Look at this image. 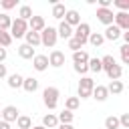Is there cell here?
Listing matches in <instances>:
<instances>
[{
  "instance_id": "31",
  "label": "cell",
  "mask_w": 129,
  "mask_h": 129,
  "mask_svg": "<svg viewBox=\"0 0 129 129\" xmlns=\"http://www.w3.org/2000/svg\"><path fill=\"white\" fill-rule=\"evenodd\" d=\"M10 24H12V18L6 14V12H0V30H10Z\"/></svg>"
},
{
  "instance_id": "14",
  "label": "cell",
  "mask_w": 129,
  "mask_h": 129,
  "mask_svg": "<svg viewBox=\"0 0 129 129\" xmlns=\"http://www.w3.org/2000/svg\"><path fill=\"white\" fill-rule=\"evenodd\" d=\"M91 97H93L95 101H99V103L107 101V97H109V93H107V87H105V85H95V89H93Z\"/></svg>"
},
{
  "instance_id": "32",
  "label": "cell",
  "mask_w": 129,
  "mask_h": 129,
  "mask_svg": "<svg viewBox=\"0 0 129 129\" xmlns=\"http://www.w3.org/2000/svg\"><path fill=\"white\" fill-rule=\"evenodd\" d=\"M87 67H89V71H93V73H101V71H103V67H101V58H89Z\"/></svg>"
},
{
  "instance_id": "33",
  "label": "cell",
  "mask_w": 129,
  "mask_h": 129,
  "mask_svg": "<svg viewBox=\"0 0 129 129\" xmlns=\"http://www.w3.org/2000/svg\"><path fill=\"white\" fill-rule=\"evenodd\" d=\"M10 44H12V36H10V32L0 30V46L6 48V46H10Z\"/></svg>"
},
{
  "instance_id": "23",
  "label": "cell",
  "mask_w": 129,
  "mask_h": 129,
  "mask_svg": "<svg viewBox=\"0 0 129 129\" xmlns=\"http://www.w3.org/2000/svg\"><path fill=\"white\" fill-rule=\"evenodd\" d=\"M18 54H20V58L30 60V58H34V48L28 46V44H20V46H18Z\"/></svg>"
},
{
  "instance_id": "18",
  "label": "cell",
  "mask_w": 129,
  "mask_h": 129,
  "mask_svg": "<svg viewBox=\"0 0 129 129\" xmlns=\"http://www.w3.org/2000/svg\"><path fill=\"white\" fill-rule=\"evenodd\" d=\"M42 127H44V129H54V127H58L56 115H54V113H46V115L42 117Z\"/></svg>"
},
{
  "instance_id": "10",
  "label": "cell",
  "mask_w": 129,
  "mask_h": 129,
  "mask_svg": "<svg viewBox=\"0 0 129 129\" xmlns=\"http://www.w3.org/2000/svg\"><path fill=\"white\" fill-rule=\"evenodd\" d=\"M32 69L38 71V73H44L48 69V56L46 54H34L32 58Z\"/></svg>"
},
{
  "instance_id": "24",
  "label": "cell",
  "mask_w": 129,
  "mask_h": 129,
  "mask_svg": "<svg viewBox=\"0 0 129 129\" xmlns=\"http://www.w3.org/2000/svg\"><path fill=\"white\" fill-rule=\"evenodd\" d=\"M107 77H109V81H119V79L123 77V67H121V64L111 67V69L107 71Z\"/></svg>"
},
{
  "instance_id": "45",
  "label": "cell",
  "mask_w": 129,
  "mask_h": 129,
  "mask_svg": "<svg viewBox=\"0 0 129 129\" xmlns=\"http://www.w3.org/2000/svg\"><path fill=\"white\" fill-rule=\"evenodd\" d=\"M58 129H75L73 125H58Z\"/></svg>"
},
{
  "instance_id": "4",
  "label": "cell",
  "mask_w": 129,
  "mask_h": 129,
  "mask_svg": "<svg viewBox=\"0 0 129 129\" xmlns=\"http://www.w3.org/2000/svg\"><path fill=\"white\" fill-rule=\"evenodd\" d=\"M10 36L12 38H22L26 32H28V22H24V20H20V18H16V20H12V24H10Z\"/></svg>"
},
{
  "instance_id": "38",
  "label": "cell",
  "mask_w": 129,
  "mask_h": 129,
  "mask_svg": "<svg viewBox=\"0 0 129 129\" xmlns=\"http://www.w3.org/2000/svg\"><path fill=\"white\" fill-rule=\"evenodd\" d=\"M0 6H2L4 10H12V8H16V6H18V0H2V2H0Z\"/></svg>"
},
{
  "instance_id": "29",
  "label": "cell",
  "mask_w": 129,
  "mask_h": 129,
  "mask_svg": "<svg viewBox=\"0 0 129 129\" xmlns=\"http://www.w3.org/2000/svg\"><path fill=\"white\" fill-rule=\"evenodd\" d=\"M115 64H117V62H115V56H113V54H105V56L101 58V67H103L105 73H107L111 67H115Z\"/></svg>"
},
{
  "instance_id": "36",
  "label": "cell",
  "mask_w": 129,
  "mask_h": 129,
  "mask_svg": "<svg viewBox=\"0 0 129 129\" xmlns=\"http://www.w3.org/2000/svg\"><path fill=\"white\" fill-rule=\"evenodd\" d=\"M119 52H121V60H123V64H129V44L119 46Z\"/></svg>"
},
{
  "instance_id": "11",
  "label": "cell",
  "mask_w": 129,
  "mask_h": 129,
  "mask_svg": "<svg viewBox=\"0 0 129 129\" xmlns=\"http://www.w3.org/2000/svg\"><path fill=\"white\" fill-rule=\"evenodd\" d=\"M44 26H46V22H44V18L42 16H34L32 14V18L28 20V30H32V32H42L44 30Z\"/></svg>"
},
{
  "instance_id": "35",
  "label": "cell",
  "mask_w": 129,
  "mask_h": 129,
  "mask_svg": "<svg viewBox=\"0 0 129 129\" xmlns=\"http://www.w3.org/2000/svg\"><path fill=\"white\" fill-rule=\"evenodd\" d=\"M73 69H75V73L81 75V77H87V73H89L87 62H77V64H73Z\"/></svg>"
},
{
  "instance_id": "17",
  "label": "cell",
  "mask_w": 129,
  "mask_h": 129,
  "mask_svg": "<svg viewBox=\"0 0 129 129\" xmlns=\"http://www.w3.org/2000/svg\"><path fill=\"white\" fill-rule=\"evenodd\" d=\"M56 119H58V125H73L75 113H73V111H67V109H62V111L56 115Z\"/></svg>"
},
{
  "instance_id": "43",
  "label": "cell",
  "mask_w": 129,
  "mask_h": 129,
  "mask_svg": "<svg viewBox=\"0 0 129 129\" xmlns=\"http://www.w3.org/2000/svg\"><path fill=\"white\" fill-rule=\"evenodd\" d=\"M6 56H8V50L0 46V62H4V60H6Z\"/></svg>"
},
{
  "instance_id": "47",
  "label": "cell",
  "mask_w": 129,
  "mask_h": 129,
  "mask_svg": "<svg viewBox=\"0 0 129 129\" xmlns=\"http://www.w3.org/2000/svg\"><path fill=\"white\" fill-rule=\"evenodd\" d=\"M0 119H2V109H0Z\"/></svg>"
},
{
  "instance_id": "39",
  "label": "cell",
  "mask_w": 129,
  "mask_h": 129,
  "mask_svg": "<svg viewBox=\"0 0 129 129\" xmlns=\"http://www.w3.org/2000/svg\"><path fill=\"white\" fill-rule=\"evenodd\" d=\"M69 48H71L73 52H77V50H83V44H81L77 38H69Z\"/></svg>"
},
{
  "instance_id": "44",
  "label": "cell",
  "mask_w": 129,
  "mask_h": 129,
  "mask_svg": "<svg viewBox=\"0 0 129 129\" xmlns=\"http://www.w3.org/2000/svg\"><path fill=\"white\" fill-rule=\"evenodd\" d=\"M0 129H12V127H10V123H6V121L0 119Z\"/></svg>"
},
{
  "instance_id": "25",
  "label": "cell",
  "mask_w": 129,
  "mask_h": 129,
  "mask_svg": "<svg viewBox=\"0 0 129 129\" xmlns=\"http://www.w3.org/2000/svg\"><path fill=\"white\" fill-rule=\"evenodd\" d=\"M32 127V119L28 115H20L16 119V129H30Z\"/></svg>"
},
{
  "instance_id": "7",
  "label": "cell",
  "mask_w": 129,
  "mask_h": 129,
  "mask_svg": "<svg viewBox=\"0 0 129 129\" xmlns=\"http://www.w3.org/2000/svg\"><path fill=\"white\" fill-rule=\"evenodd\" d=\"M18 117H20L18 107H14V105H6V107L2 109V121H6V123H16Z\"/></svg>"
},
{
  "instance_id": "40",
  "label": "cell",
  "mask_w": 129,
  "mask_h": 129,
  "mask_svg": "<svg viewBox=\"0 0 129 129\" xmlns=\"http://www.w3.org/2000/svg\"><path fill=\"white\" fill-rule=\"evenodd\" d=\"M119 119V127H123V129H129V113H123L121 117H117Z\"/></svg>"
},
{
  "instance_id": "12",
  "label": "cell",
  "mask_w": 129,
  "mask_h": 129,
  "mask_svg": "<svg viewBox=\"0 0 129 129\" xmlns=\"http://www.w3.org/2000/svg\"><path fill=\"white\" fill-rule=\"evenodd\" d=\"M103 38H105V40L115 42V40H119V38H121V30H119L115 24H109V26L105 28V32H103Z\"/></svg>"
},
{
  "instance_id": "3",
  "label": "cell",
  "mask_w": 129,
  "mask_h": 129,
  "mask_svg": "<svg viewBox=\"0 0 129 129\" xmlns=\"http://www.w3.org/2000/svg\"><path fill=\"white\" fill-rule=\"evenodd\" d=\"M58 40V34H56V28L52 26H44V30L40 32V44L46 46V48H52Z\"/></svg>"
},
{
  "instance_id": "28",
  "label": "cell",
  "mask_w": 129,
  "mask_h": 129,
  "mask_svg": "<svg viewBox=\"0 0 129 129\" xmlns=\"http://www.w3.org/2000/svg\"><path fill=\"white\" fill-rule=\"evenodd\" d=\"M89 52L87 50H77V52H73V62L77 64V62H89Z\"/></svg>"
},
{
  "instance_id": "2",
  "label": "cell",
  "mask_w": 129,
  "mask_h": 129,
  "mask_svg": "<svg viewBox=\"0 0 129 129\" xmlns=\"http://www.w3.org/2000/svg\"><path fill=\"white\" fill-rule=\"evenodd\" d=\"M93 89H95V81H93L91 77H81L79 87H77L79 101H81V99H89V97H91V93H93Z\"/></svg>"
},
{
  "instance_id": "26",
  "label": "cell",
  "mask_w": 129,
  "mask_h": 129,
  "mask_svg": "<svg viewBox=\"0 0 129 129\" xmlns=\"http://www.w3.org/2000/svg\"><path fill=\"white\" fill-rule=\"evenodd\" d=\"M18 18H20V20H24V22H28V20L32 18V8H30V6H26V4H22V6H20V10H18Z\"/></svg>"
},
{
  "instance_id": "27",
  "label": "cell",
  "mask_w": 129,
  "mask_h": 129,
  "mask_svg": "<svg viewBox=\"0 0 129 129\" xmlns=\"http://www.w3.org/2000/svg\"><path fill=\"white\" fill-rule=\"evenodd\" d=\"M87 42H91L93 46H101V44L105 42L103 32H91V34H89V38H87Z\"/></svg>"
},
{
  "instance_id": "20",
  "label": "cell",
  "mask_w": 129,
  "mask_h": 129,
  "mask_svg": "<svg viewBox=\"0 0 129 129\" xmlns=\"http://www.w3.org/2000/svg\"><path fill=\"white\" fill-rule=\"evenodd\" d=\"M22 89H24L26 93H34V91L38 89V79H34V77H26V79L22 81Z\"/></svg>"
},
{
  "instance_id": "37",
  "label": "cell",
  "mask_w": 129,
  "mask_h": 129,
  "mask_svg": "<svg viewBox=\"0 0 129 129\" xmlns=\"http://www.w3.org/2000/svg\"><path fill=\"white\" fill-rule=\"evenodd\" d=\"M113 4L119 8V12H127L129 10V0H113Z\"/></svg>"
},
{
  "instance_id": "5",
  "label": "cell",
  "mask_w": 129,
  "mask_h": 129,
  "mask_svg": "<svg viewBox=\"0 0 129 129\" xmlns=\"http://www.w3.org/2000/svg\"><path fill=\"white\" fill-rule=\"evenodd\" d=\"M89 34H91V26H89L87 22H81L79 26H75V28H73V38H77L83 46H85V42H87Z\"/></svg>"
},
{
  "instance_id": "6",
  "label": "cell",
  "mask_w": 129,
  "mask_h": 129,
  "mask_svg": "<svg viewBox=\"0 0 129 129\" xmlns=\"http://www.w3.org/2000/svg\"><path fill=\"white\" fill-rule=\"evenodd\" d=\"M113 24H115L121 32L129 30V12H115V16H113Z\"/></svg>"
},
{
  "instance_id": "1",
  "label": "cell",
  "mask_w": 129,
  "mask_h": 129,
  "mask_svg": "<svg viewBox=\"0 0 129 129\" xmlns=\"http://www.w3.org/2000/svg\"><path fill=\"white\" fill-rule=\"evenodd\" d=\"M58 97H60V91L56 87H46L42 91V103L48 111H54L58 107Z\"/></svg>"
},
{
  "instance_id": "13",
  "label": "cell",
  "mask_w": 129,
  "mask_h": 129,
  "mask_svg": "<svg viewBox=\"0 0 129 129\" xmlns=\"http://www.w3.org/2000/svg\"><path fill=\"white\" fill-rule=\"evenodd\" d=\"M62 22H67L71 28H75V26H79L81 24V14L77 12V10H67V14H64V20Z\"/></svg>"
},
{
  "instance_id": "16",
  "label": "cell",
  "mask_w": 129,
  "mask_h": 129,
  "mask_svg": "<svg viewBox=\"0 0 129 129\" xmlns=\"http://www.w3.org/2000/svg\"><path fill=\"white\" fill-rule=\"evenodd\" d=\"M56 34H58V38L69 40V38H73V28H71L67 22H62V20H60V24H58V28H56Z\"/></svg>"
},
{
  "instance_id": "9",
  "label": "cell",
  "mask_w": 129,
  "mask_h": 129,
  "mask_svg": "<svg viewBox=\"0 0 129 129\" xmlns=\"http://www.w3.org/2000/svg\"><path fill=\"white\" fill-rule=\"evenodd\" d=\"M62 64H64V52L54 48V50L48 54V67H54V69H58V67H62Z\"/></svg>"
},
{
  "instance_id": "30",
  "label": "cell",
  "mask_w": 129,
  "mask_h": 129,
  "mask_svg": "<svg viewBox=\"0 0 129 129\" xmlns=\"http://www.w3.org/2000/svg\"><path fill=\"white\" fill-rule=\"evenodd\" d=\"M79 105H81L79 97H69V99L64 101V109H67V111H77Z\"/></svg>"
},
{
  "instance_id": "19",
  "label": "cell",
  "mask_w": 129,
  "mask_h": 129,
  "mask_svg": "<svg viewBox=\"0 0 129 129\" xmlns=\"http://www.w3.org/2000/svg\"><path fill=\"white\" fill-rule=\"evenodd\" d=\"M24 40H26L24 44H28V46H32V48H34V46H38V44H40V34H38V32L28 30V32L24 34Z\"/></svg>"
},
{
  "instance_id": "41",
  "label": "cell",
  "mask_w": 129,
  "mask_h": 129,
  "mask_svg": "<svg viewBox=\"0 0 129 129\" xmlns=\"http://www.w3.org/2000/svg\"><path fill=\"white\" fill-rule=\"evenodd\" d=\"M113 4V0H99V8H109Z\"/></svg>"
},
{
  "instance_id": "34",
  "label": "cell",
  "mask_w": 129,
  "mask_h": 129,
  "mask_svg": "<svg viewBox=\"0 0 129 129\" xmlns=\"http://www.w3.org/2000/svg\"><path fill=\"white\" fill-rule=\"evenodd\" d=\"M105 129H119V119L115 115H109L105 119Z\"/></svg>"
},
{
  "instance_id": "21",
  "label": "cell",
  "mask_w": 129,
  "mask_h": 129,
  "mask_svg": "<svg viewBox=\"0 0 129 129\" xmlns=\"http://www.w3.org/2000/svg\"><path fill=\"white\" fill-rule=\"evenodd\" d=\"M125 91V85L121 83V81H111L109 85H107V93L109 95H121Z\"/></svg>"
},
{
  "instance_id": "15",
  "label": "cell",
  "mask_w": 129,
  "mask_h": 129,
  "mask_svg": "<svg viewBox=\"0 0 129 129\" xmlns=\"http://www.w3.org/2000/svg\"><path fill=\"white\" fill-rule=\"evenodd\" d=\"M22 81H24V77L18 75V73H12V75L6 77V83H8L10 89H22Z\"/></svg>"
},
{
  "instance_id": "42",
  "label": "cell",
  "mask_w": 129,
  "mask_h": 129,
  "mask_svg": "<svg viewBox=\"0 0 129 129\" xmlns=\"http://www.w3.org/2000/svg\"><path fill=\"white\" fill-rule=\"evenodd\" d=\"M4 77H8V71H6V64L0 62V79H4Z\"/></svg>"
},
{
  "instance_id": "46",
  "label": "cell",
  "mask_w": 129,
  "mask_h": 129,
  "mask_svg": "<svg viewBox=\"0 0 129 129\" xmlns=\"http://www.w3.org/2000/svg\"><path fill=\"white\" fill-rule=\"evenodd\" d=\"M30 129H44V127H42V125H32Z\"/></svg>"
},
{
  "instance_id": "8",
  "label": "cell",
  "mask_w": 129,
  "mask_h": 129,
  "mask_svg": "<svg viewBox=\"0 0 129 129\" xmlns=\"http://www.w3.org/2000/svg\"><path fill=\"white\" fill-rule=\"evenodd\" d=\"M113 16H115V12L111 8H97V20L103 22L105 26L113 24Z\"/></svg>"
},
{
  "instance_id": "22",
  "label": "cell",
  "mask_w": 129,
  "mask_h": 129,
  "mask_svg": "<svg viewBox=\"0 0 129 129\" xmlns=\"http://www.w3.org/2000/svg\"><path fill=\"white\" fill-rule=\"evenodd\" d=\"M64 14H67L64 4H60V2H52V18L62 20V18H64Z\"/></svg>"
}]
</instances>
